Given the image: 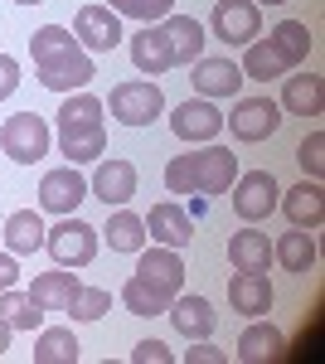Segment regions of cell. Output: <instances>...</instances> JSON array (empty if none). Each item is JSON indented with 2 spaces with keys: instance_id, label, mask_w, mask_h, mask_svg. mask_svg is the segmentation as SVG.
<instances>
[{
  "instance_id": "6da1fadb",
  "label": "cell",
  "mask_w": 325,
  "mask_h": 364,
  "mask_svg": "<svg viewBox=\"0 0 325 364\" xmlns=\"http://www.w3.org/2000/svg\"><path fill=\"white\" fill-rule=\"evenodd\" d=\"M49 146H54V132H49V122H44L39 112L5 117V127H0V151H5L15 166H34V161H44Z\"/></svg>"
},
{
  "instance_id": "7a4b0ae2",
  "label": "cell",
  "mask_w": 325,
  "mask_h": 364,
  "mask_svg": "<svg viewBox=\"0 0 325 364\" xmlns=\"http://www.w3.org/2000/svg\"><path fill=\"white\" fill-rule=\"evenodd\" d=\"M44 248H49V257L58 267H87L97 257V228L63 214V224L44 228Z\"/></svg>"
},
{
  "instance_id": "3957f363",
  "label": "cell",
  "mask_w": 325,
  "mask_h": 364,
  "mask_svg": "<svg viewBox=\"0 0 325 364\" xmlns=\"http://www.w3.org/2000/svg\"><path fill=\"white\" fill-rule=\"evenodd\" d=\"M107 107L122 127H146V122H156V117L165 112V92L156 83H146V78H132V83L112 87Z\"/></svg>"
},
{
  "instance_id": "277c9868",
  "label": "cell",
  "mask_w": 325,
  "mask_h": 364,
  "mask_svg": "<svg viewBox=\"0 0 325 364\" xmlns=\"http://www.w3.org/2000/svg\"><path fill=\"white\" fill-rule=\"evenodd\" d=\"M209 29L223 44H252L262 29V10H257V0H214Z\"/></svg>"
},
{
  "instance_id": "5b68a950",
  "label": "cell",
  "mask_w": 325,
  "mask_h": 364,
  "mask_svg": "<svg viewBox=\"0 0 325 364\" xmlns=\"http://www.w3.org/2000/svg\"><path fill=\"white\" fill-rule=\"evenodd\" d=\"M277 180H272V170H247L233 180V214L243 219V224H257V219H267L272 209H277Z\"/></svg>"
},
{
  "instance_id": "8992f818",
  "label": "cell",
  "mask_w": 325,
  "mask_h": 364,
  "mask_svg": "<svg viewBox=\"0 0 325 364\" xmlns=\"http://www.w3.org/2000/svg\"><path fill=\"white\" fill-rule=\"evenodd\" d=\"M190 166H194V195H204V199L223 195V190L238 180V156L223 151V146H204V151H194Z\"/></svg>"
},
{
  "instance_id": "52a82bcc",
  "label": "cell",
  "mask_w": 325,
  "mask_h": 364,
  "mask_svg": "<svg viewBox=\"0 0 325 364\" xmlns=\"http://www.w3.org/2000/svg\"><path fill=\"white\" fill-rule=\"evenodd\" d=\"M73 39H78L87 54H107V49H117L127 34H122L117 10H107V5H82L78 20H73Z\"/></svg>"
},
{
  "instance_id": "ba28073f",
  "label": "cell",
  "mask_w": 325,
  "mask_h": 364,
  "mask_svg": "<svg viewBox=\"0 0 325 364\" xmlns=\"http://www.w3.org/2000/svg\"><path fill=\"white\" fill-rule=\"evenodd\" d=\"M87 195L102 199L107 209H122V204L136 195V166L127 161V156H112V161H102V166L92 170V180H87Z\"/></svg>"
},
{
  "instance_id": "9c48e42d",
  "label": "cell",
  "mask_w": 325,
  "mask_h": 364,
  "mask_svg": "<svg viewBox=\"0 0 325 364\" xmlns=\"http://www.w3.org/2000/svg\"><path fill=\"white\" fill-rule=\"evenodd\" d=\"M170 132H175L180 141H190V146H199V141H214L218 132H223V112H218L209 97L180 102V107L170 112Z\"/></svg>"
},
{
  "instance_id": "30bf717a",
  "label": "cell",
  "mask_w": 325,
  "mask_h": 364,
  "mask_svg": "<svg viewBox=\"0 0 325 364\" xmlns=\"http://www.w3.org/2000/svg\"><path fill=\"white\" fill-rule=\"evenodd\" d=\"M82 199H87V180L78 175V166H58L39 180V209L49 214H73Z\"/></svg>"
},
{
  "instance_id": "8fae6325",
  "label": "cell",
  "mask_w": 325,
  "mask_h": 364,
  "mask_svg": "<svg viewBox=\"0 0 325 364\" xmlns=\"http://www.w3.org/2000/svg\"><path fill=\"white\" fill-rule=\"evenodd\" d=\"M277 127H282V107L272 97H243L228 117V132L238 141H267Z\"/></svg>"
},
{
  "instance_id": "7c38bea8",
  "label": "cell",
  "mask_w": 325,
  "mask_h": 364,
  "mask_svg": "<svg viewBox=\"0 0 325 364\" xmlns=\"http://www.w3.org/2000/svg\"><path fill=\"white\" fill-rule=\"evenodd\" d=\"M136 277H146L151 287H161L165 296H180V287H185V257L180 248H141V262H136Z\"/></svg>"
},
{
  "instance_id": "4fadbf2b",
  "label": "cell",
  "mask_w": 325,
  "mask_h": 364,
  "mask_svg": "<svg viewBox=\"0 0 325 364\" xmlns=\"http://www.w3.org/2000/svg\"><path fill=\"white\" fill-rule=\"evenodd\" d=\"M190 83H194L199 97H233L247 78H243V68H238L233 58H194V78Z\"/></svg>"
},
{
  "instance_id": "5bb4252c",
  "label": "cell",
  "mask_w": 325,
  "mask_h": 364,
  "mask_svg": "<svg viewBox=\"0 0 325 364\" xmlns=\"http://www.w3.org/2000/svg\"><path fill=\"white\" fill-rule=\"evenodd\" d=\"M97 78V63L87 49H73L68 58H58L49 68H39V83L49 87V92H82V87Z\"/></svg>"
},
{
  "instance_id": "9a60e30c",
  "label": "cell",
  "mask_w": 325,
  "mask_h": 364,
  "mask_svg": "<svg viewBox=\"0 0 325 364\" xmlns=\"http://www.w3.org/2000/svg\"><path fill=\"white\" fill-rule=\"evenodd\" d=\"M146 238L151 243H165V248H185L194 238V214L180 209V204H156L146 214Z\"/></svg>"
},
{
  "instance_id": "2e32d148",
  "label": "cell",
  "mask_w": 325,
  "mask_h": 364,
  "mask_svg": "<svg viewBox=\"0 0 325 364\" xmlns=\"http://www.w3.org/2000/svg\"><path fill=\"white\" fill-rule=\"evenodd\" d=\"M277 204H282V214L292 219V228H321L325 224V190L316 180H311V185L301 180L297 190H282Z\"/></svg>"
},
{
  "instance_id": "e0dca14e",
  "label": "cell",
  "mask_w": 325,
  "mask_h": 364,
  "mask_svg": "<svg viewBox=\"0 0 325 364\" xmlns=\"http://www.w3.org/2000/svg\"><path fill=\"white\" fill-rule=\"evenodd\" d=\"M132 63L146 73V78H161L165 68H175V58H170V39H165L161 25H146L132 34Z\"/></svg>"
},
{
  "instance_id": "ac0fdd59",
  "label": "cell",
  "mask_w": 325,
  "mask_h": 364,
  "mask_svg": "<svg viewBox=\"0 0 325 364\" xmlns=\"http://www.w3.org/2000/svg\"><path fill=\"white\" fill-rule=\"evenodd\" d=\"M165 316L175 321V331L185 340H209L218 326V311L204 301V296H180V301H170L165 306Z\"/></svg>"
},
{
  "instance_id": "d6986e66",
  "label": "cell",
  "mask_w": 325,
  "mask_h": 364,
  "mask_svg": "<svg viewBox=\"0 0 325 364\" xmlns=\"http://www.w3.org/2000/svg\"><path fill=\"white\" fill-rule=\"evenodd\" d=\"M82 282L68 272V267H58V272H39V277L29 282V296H34V306L39 311H63L68 316V306H73V296H78Z\"/></svg>"
},
{
  "instance_id": "ffe728a7",
  "label": "cell",
  "mask_w": 325,
  "mask_h": 364,
  "mask_svg": "<svg viewBox=\"0 0 325 364\" xmlns=\"http://www.w3.org/2000/svg\"><path fill=\"white\" fill-rule=\"evenodd\" d=\"M165 39H170V58L175 63H194V58H204V25L194 20V15H165L161 20Z\"/></svg>"
},
{
  "instance_id": "44dd1931",
  "label": "cell",
  "mask_w": 325,
  "mask_h": 364,
  "mask_svg": "<svg viewBox=\"0 0 325 364\" xmlns=\"http://www.w3.org/2000/svg\"><path fill=\"white\" fill-rule=\"evenodd\" d=\"M228 301H233V311H243V316H267L272 311L267 272H233V282H228Z\"/></svg>"
},
{
  "instance_id": "7402d4cb",
  "label": "cell",
  "mask_w": 325,
  "mask_h": 364,
  "mask_svg": "<svg viewBox=\"0 0 325 364\" xmlns=\"http://www.w3.org/2000/svg\"><path fill=\"white\" fill-rule=\"evenodd\" d=\"M107 151V127L92 122V127H68L58 132V156H68V166H82V161H97Z\"/></svg>"
},
{
  "instance_id": "603a6c76",
  "label": "cell",
  "mask_w": 325,
  "mask_h": 364,
  "mask_svg": "<svg viewBox=\"0 0 325 364\" xmlns=\"http://www.w3.org/2000/svg\"><path fill=\"white\" fill-rule=\"evenodd\" d=\"M228 262H233L238 272H267V262H272L267 233H257V228H238V233L228 238Z\"/></svg>"
},
{
  "instance_id": "cb8c5ba5",
  "label": "cell",
  "mask_w": 325,
  "mask_h": 364,
  "mask_svg": "<svg viewBox=\"0 0 325 364\" xmlns=\"http://www.w3.org/2000/svg\"><path fill=\"white\" fill-rule=\"evenodd\" d=\"M73 49H82V44L73 39V29H63V25H44V29L29 34V58H34V68H49L58 58H68Z\"/></svg>"
},
{
  "instance_id": "d4e9b609",
  "label": "cell",
  "mask_w": 325,
  "mask_h": 364,
  "mask_svg": "<svg viewBox=\"0 0 325 364\" xmlns=\"http://www.w3.org/2000/svg\"><path fill=\"white\" fill-rule=\"evenodd\" d=\"M102 238L112 243V252H141V248H146V219H141V214H132V209L122 204V209L107 219Z\"/></svg>"
},
{
  "instance_id": "484cf974",
  "label": "cell",
  "mask_w": 325,
  "mask_h": 364,
  "mask_svg": "<svg viewBox=\"0 0 325 364\" xmlns=\"http://www.w3.org/2000/svg\"><path fill=\"white\" fill-rule=\"evenodd\" d=\"M238 68H243V78H257V83H267V78H282V73H287L292 63L282 58V49H277L272 39H252Z\"/></svg>"
},
{
  "instance_id": "4316f807",
  "label": "cell",
  "mask_w": 325,
  "mask_h": 364,
  "mask_svg": "<svg viewBox=\"0 0 325 364\" xmlns=\"http://www.w3.org/2000/svg\"><path fill=\"white\" fill-rule=\"evenodd\" d=\"M272 257H277L287 272H311V267H316V238H311V228L282 233V243L272 248Z\"/></svg>"
},
{
  "instance_id": "83f0119b",
  "label": "cell",
  "mask_w": 325,
  "mask_h": 364,
  "mask_svg": "<svg viewBox=\"0 0 325 364\" xmlns=\"http://www.w3.org/2000/svg\"><path fill=\"white\" fill-rule=\"evenodd\" d=\"M282 331L277 326H267V321H257V326H247L243 336H238V360L243 364H257V360H277L282 355Z\"/></svg>"
},
{
  "instance_id": "f1b7e54d",
  "label": "cell",
  "mask_w": 325,
  "mask_h": 364,
  "mask_svg": "<svg viewBox=\"0 0 325 364\" xmlns=\"http://www.w3.org/2000/svg\"><path fill=\"white\" fill-rule=\"evenodd\" d=\"M78 336L73 331H63V326H49V331H39L34 340V364H78Z\"/></svg>"
},
{
  "instance_id": "f546056e",
  "label": "cell",
  "mask_w": 325,
  "mask_h": 364,
  "mask_svg": "<svg viewBox=\"0 0 325 364\" xmlns=\"http://www.w3.org/2000/svg\"><path fill=\"white\" fill-rule=\"evenodd\" d=\"M5 248H10V252L44 248V219H39L34 209H15V214L5 219Z\"/></svg>"
},
{
  "instance_id": "4dcf8cb0",
  "label": "cell",
  "mask_w": 325,
  "mask_h": 364,
  "mask_svg": "<svg viewBox=\"0 0 325 364\" xmlns=\"http://www.w3.org/2000/svg\"><path fill=\"white\" fill-rule=\"evenodd\" d=\"M0 321H5L10 331H39V326H44V311L34 306V296H29V291L5 287V291H0Z\"/></svg>"
},
{
  "instance_id": "1f68e13d",
  "label": "cell",
  "mask_w": 325,
  "mask_h": 364,
  "mask_svg": "<svg viewBox=\"0 0 325 364\" xmlns=\"http://www.w3.org/2000/svg\"><path fill=\"white\" fill-rule=\"evenodd\" d=\"M282 107L292 117H321V78L316 73H301V78H287V92H282Z\"/></svg>"
},
{
  "instance_id": "d6a6232c",
  "label": "cell",
  "mask_w": 325,
  "mask_h": 364,
  "mask_svg": "<svg viewBox=\"0 0 325 364\" xmlns=\"http://www.w3.org/2000/svg\"><path fill=\"white\" fill-rule=\"evenodd\" d=\"M170 301H175V296H165L161 287H151L146 277H132L122 287V306L132 311V316H165Z\"/></svg>"
},
{
  "instance_id": "836d02e7",
  "label": "cell",
  "mask_w": 325,
  "mask_h": 364,
  "mask_svg": "<svg viewBox=\"0 0 325 364\" xmlns=\"http://www.w3.org/2000/svg\"><path fill=\"white\" fill-rule=\"evenodd\" d=\"M267 39L277 44V49H282V58H287L292 68H297V63H306L311 44H316V39H311V29H306V20H282V25L272 29Z\"/></svg>"
},
{
  "instance_id": "e575fe53",
  "label": "cell",
  "mask_w": 325,
  "mask_h": 364,
  "mask_svg": "<svg viewBox=\"0 0 325 364\" xmlns=\"http://www.w3.org/2000/svg\"><path fill=\"white\" fill-rule=\"evenodd\" d=\"M92 122H102V102L92 97V92H68L63 97V107H58V132H68V127H92Z\"/></svg>"
},
{
  "instance_id": "d590c367",
  "label": "cell",
  "mask_w": 325,
  "mask_h": 364,
  "mask_svg": "<svg viewBox=\"0 0 325 364\" xmlns=\"http://www.w3.org/2000/svg\"><path fill=\"white\" fill-rule=\"evenodd\" d=\"M107 306H112V291H107V287H78V296H73L68 316H73V321H102Z\"/></svg>"
},
{
  "instance_id": "8d00e7d4",
  "label": "cell",
  "mask_w": 325,
  "mask_h": 364,
  "mask_svg": "<svg viewBox=\"0 0 325 364\" xmlns=\"http://www.w3.org/2000/svg\"><path fill=\"white\" fill-rule=\"evenodd\" d=\"M107 10H117V15H132V20H141V25H161L165 15L175 10V0H112Z\"/></svg>"
},
{
  "instance_id": "74e56055",
  "label": "cell",
  "mask_w": 325,
  "mask_h": 364,
  "mask_svg": "<svg viewBox=\"0 0 325 364\" xmlns=\"http://www.w3.org/2000/svg\"><path fill=\"white\" fill-rule=\"evenodd\" d=\"M297 161H301V170H306L311 180H321V175H325V132H311V136L301 141Z\"/></svg>"
},
{
  "instance_id": "f35d334b",
  "label": "cell",
  "mask_w": 325,
  "mask_h": 364,
  "mask_svg": "<svg viewBox=\"0 0 325 364\" xmlns=\"http://www.w3.org/2000/svg\"><path fill=\"white\" fill-rule=\"evenodd\" d=\"M165 185H170V195H194V166H190V156H175V161L165 166Z\"/></svg>"
},
{
  "instance_id": "ab89813d",
  "label": "cell",
  "mask_w": 325,
  "mask_h": 364,
  "mask_svg": "<svg viewBox=\"0 0 325 364\" xmlns=\"http://www.w3.org/2000/svg\"><path fill=\"white\" fill-rule=\"evenodd\" d=\"M132 364H175V355H170V345H161V340H141L132 350Z\"/></svg>"
},
{
  "instance_id": "60d3db41",
  "label": "cell",
  "mask_w": 325,
  "mask_h": 364,
  "mask_svg": "<svg viewBox=\"0 0 325 364\" xmlns=\"http://www.w3.org/2000/svg\"><path fill=\"white\" fill-rule=\"evenodd\" d=\"M15 87H20V63H15L10 54H0V102H5Z\"/></svg>"
},
{
  "instance_id": "b9f144b4",
  "label": "cell",
  "mask_w": 325,
  "mask_h": 364,
  "mask_svg": "<svg viewBox=\"0 0 325 364\" xmlns=\"http://www.w3.org/2000/svg\"><path fill=\"white\" fill-rule=\"evenodd\" d=\"M185 360L190 364H223L228 360V355H223V350H214V345H204V340H199V345H194L190 355H185Z\"/></svg>"
},
{
  "instance_id": "7bdbcfd3",
  "label": "cell",
  "mask_w": 325,
  "mask_h": 364,
  "mask_svg": "<svg viewBox=\"0 0 325 364\" xmlns=\"http://www.w3.org/2000/svg\"><path fill=\"white\" fill-rule=\"evenodd\" d=\"M20 282V267H15V252H0V291Z\"/></svg>"
},
{
  "instance_id": "ee69618b",
  "label": "cell",
  "mask_w": 325,
  "mask_h": 364,
  "mask_svg": "<svg viewBox=\"0 0 325 364\" xmlns=\"http://www.w3.org/2000/svg\"><path fill=\"white\" fill-rule=\"evenodd\" d=\"M10 336H15V331H10V326L0 321V360H5V350H10Z\"/></svg>"
},
{
  "instance_id": "f6af8a7d",
  "label": "cell",
  "mask_w": 325,
  "mask_h": 364,
  "mask_svg": "<svg viewBox=\"0 0 325 364\" xmlns=\"http://www.w3.org/2000/svg\"><path fill=\"white\" fill-rule=\"evenodd\" d=\"M15 5H39V0H15Z\"/></svg>"
},
{
  "instance_id": "bcb514c9",
  "label": "cell",
  "mask_w": 325,
  "mask_h": 364,
  "mask_svg": "<svg viewBox=\"0 0 325 364\" xmlns=\"http://www.w3.org/2000/svg\"><path fill=\"white\" fill-rule=\"evenodd\" d=\"M267 5H287V0H267Z\"/></svg>"
}]
</instances>
